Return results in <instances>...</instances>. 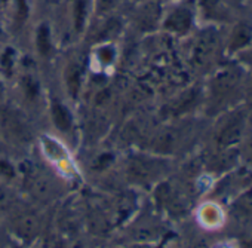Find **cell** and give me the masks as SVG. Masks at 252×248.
Wrapping results in <instances>:
<instances>
[{
  "label": "cell",
  "instance_id": "obj_1",
  "mask_svg": "<svg viewBox=\"0 0 252 248\" xmlns=\"http://www.w3.org/2000/svg\"><path fill=\"white\" fill-rule=\"evenodd\" d=\"M54 117L58 127L61 128H68L70 127V114L61 104H54Z\"/></svg>",
  "mask_w": 252,
  "mask_h": 248
},
{
  "label": "cell",
  "instance_id": "obj_2",
  "mask_svg": "<svg viewBox=\"0 0 252 248\" xmlns=\"http://www.w3.org/2000/svg\"><path fill=\"white\" fill-rule=\"evenodd\" d=\"M202 217H203L205 223L209 224V226H214V224H217L221 220V214H220V211L214 205L205 207L203 211H202Z\"/></svg>",
  "mask_w": 252,
  "mask_h": 248
},
{
  "label": "cell",
  "instance_id": "obj_3",
  "mask_svg": "<svg viewBox=\"0 0 252 248\" xmlns=\"http://www.w3.org/2000/svg\"><path fill=\"white\" fill-rule=\"evenodd\" d=\"M237 210L243 214L251 215L252 214V192L246 193L239 202H237Z\"/></svg>",
  "mask_w": 252,
  "mask_h": 248
},
{
  "label": "cell",
  "instance_id": "obj_4",
  "mask_svg": "<svg viewBox=\"0 0 252 248\" xmlns=\"http://www.w3.org/2000/svg\"><path fill=\"white\" fill-rule=\"evenodd\" d=\"M251 248H252V244H251Z\"/></svg>",
  "mask_w": 252,
  "mask_h": 248
}]
</instances>
